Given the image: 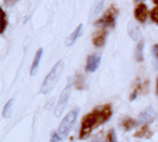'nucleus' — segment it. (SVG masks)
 Masks as SVG:
<instances>
[{
    "instance_id": "nucleus-1",
    "label": "nucleus",
    "mask_w": 158,
    "mask_h": 142,
    "mask_svg": "<svg viewBox=\"0 0 158 142\" xmlns=\"http://www.w3.org/2000/svg\"><path fill=\"white\" fill-rule=\"evenodd\" d=\"M112 116V109L110 104L103 105L102 107L95 109L91 113L85 115L81 120V127L80 131V138L83 139L87 136L95 128L102 125Z\"/></svg>"
},
{
    "instance_id": "nucleus-2",
    "label": "nucleus",
    "mask_w": 158,
    "mask_h": 142,
    "mask_svg": "<svg viewBox=\"0 0 158 142\" xmlns=\"http://www.w3.org/2000/svg\"><path fill=\"white\" fill-rule=\"evenodd\" d=\"M64 67V61H59L54 65V67L51 69L48 75L46 77L44 82H43L42 88H41L42 94L46 95L52 91V89L55 87V85L57 84V82H58V81L63 73Z\"/></svg>"
},
{
    "instance_id": "nucleus-3",
    "label": "nucleus",
    "mask_w": 158,
    "mask_h": 142,
    "mask_svg": "<svg viewBox=\"0 0 158 142\" xmlns=\"http://www.w3.org/2000/svg\"><path fill=\"white\" fill-rule=\"evenodd\" d=\"M78 114H79V109H74L71 112H69L67 115L65 116V118L63 119L60 127H59V131L58 133L60 134L61 136H66L68 135V133L70 132L71 128L74 125L77 118H78Z\"/></svg>"
},
{
    "instance_id": "nucleus-4",
    "label": "nucleus",
    "mask_w": 158,
    "mask_h": 142,
    "mask_svg": "<svg viewBox=\"0 0 158 142\" xmlns=\"http://www.w3.org/2000/svg\"><path fill=\"white\" fill-rule=\"evenodd\" d=\"M71 91H72V84L68 83L65 86V88L63 90V92L61 93V96L59 98V102L57 103V106H56V109L54 112V115L56 118L61 117L62 114L64 113V111L67 105L68 99L71 96Z\"/></svg>"
},
{
    "instance_id": "nucleus-5",
    "label": "nucleus",
    "mask_w": 158,
    "mask_h": 142,
    "mask_svg": "<svg viewBox=\"0 0 158 142\" xmlns=\"http://www.w3.org/2000/svg\"><path fill=\"white\" fill-rule=\"evenodd\" d=\"M117 15H118V10L114 8V5H112L104 13V15L96 22V25L102 26L103 27H114V25H116Z\"/></svg>"
},
{
    "instance_id": "nucleus-6",
    "label": "nucleus",
    "mask_w": 158,
    "mask_h": 142,
    "mask_svg": "<svg viewBox=\"0 0 158 142\" xmlns=\"http://www.w3.org/2000/svg\"><path fill=\"white\" fill-rule=\"evenodd\" d=\"M100 60H102V57L98 53L89 55L87 58V64H86L85 66L86 71H88V72H95L99 66Z\"/></svg>"
},
{
    "instance_id": "nucleus-7",
    "label": "nucleus",
    "mask_w": 158,
    "mask_h": 142,
    "mask_svg": "<svg viewBox=\"0 0 158 142\" xmlns=\"http://www.w3.org/2000/svg\"><path fill=\"white\" fill-rule=\"evenodd\" d=\"M135 16L140 22L144 23L148 17V8L144 3H139L135 10Z\"/></svg>"
},
{
    "instance_id": "nucleus-8",
    "label": "nucleus",
    "mask_w": 158,
    "mask_h": 142,
    "mask_svg": "<svg viewBox=\"0 0 158 142\" xmlns=\"http://www.w3.org/2000/svg\"><path fill=\"white\" fill-rule=\"evenodd\" d=\"M106 36H107V31L105 30V28H102V30L98 31L97 32L94 33L93 38H92L93 45L96 46L97 48L102 47L104 45V43H105Z\"/></svg>"
},
{
    "instance_id": "nucleus-9",
    "label": "nucleus",
    "mask_w": 158,
    "mask_h": 142,
    "mask_svg": "<svg viewBox=\"0 0 158 142\" xmlns=\"http://www.w3.org/2000/svg\"><path fill=\"white\" fill-rule=\"evenodd\" d=\"M127 31L128 34L130 36L134 41H138L141 37V32H140V28L139 27L134 23V22H130L128 24L127 27Z\"/></svg>"
},
{
    "instance_id": "nucleus-10",
    "label": "nucleus",
    "mask_w": 158,
    "mask_h": 142,
    "mask_svg": "<svg viewBox=\"0 0 158 142\" xmlns=\"http://www.w3.org/2000/svg\"><path fill=\"white\" fill-rule=\"evenodd\" d=\"M156 117V113L155 111L152 108V107H149L147 108L145 111H143L141 114H140V117H139V119L141 122H144V123H150V122H152L154 120Z\"/></svg>"
},
{
    "instance_id": "nucleus-11",
    "label": "nucleus",
    "mask_w": 158,
    "mask_h": 142,
    "mask_svg": "<svg viewBox=\"0 0 158 142\" xmlns=\"http://www.w3.org/2000/svg\"><path fill=\"white\" fill-rule=\"evenodd\" d=\"M81 28H82V25L81 24L80 26L77 27L76 30L67 37V39L65 40V46H66V47H71V46H72V45L74 44V43L76 42L77 38H78L79 35L81 34Z\"/></svg>"
},
{
    "instance_id": "nucleus-12",
    "label": "nucleus",
    "mask_w": 158,
    "mask_h": 142,
    "mask_svg": "<svg viewBox=\"0 0 158 142\" xmlns=\"http://www.w3.org/2000/svg\"><path fill=\"white\" fill-rule=\"evenodd\" d=\"M42 55H43V48H39L38 51L36 52V55L34 57V60H33V63H32V65H31V76L35 75L36 72H37V69L39 67V65H40Z\"/></svg>"
},
{
    "instance_id": "nucleus-13",
    "label": "nucleus",
    "mask_w": 158,
    "mask_h": 142,
    "mask_svg": "<svg viewBox=\"0 0 158 142\" xmlns=\"http://www.w3.org/2000/svg\"><path fill=\"white\" fill-rule=\"evenodd\" d=\"M104 1H105V0H96V2H95L94 6L92 8V10H91V17L97 16L98 14L102 11Z\"/></svg>"
},
{
    "instance_id": "nucleus-14",
    "label": "nucleus",
    "mask_w": 158,
    "mask_h": 142,
    "mask_svg": "<svg viewBox=\"0 0 158 142\" xmlns=\"http://www.w3.org/2000/svg\"><path fill=\"white\" fill-rule=\"evenodd\" d=\"M143 50H144V42L141 41L137 45L135 51V57L136 62H142L143 61Z\"/></svg>"
},
{
    "instance_id": "nucleus-15",
    "label": "nucleus",
    "mask_w": 158,
    "mask_h": 142,
    "mask_svg": "<svg viewBox=\"0 0 158 142\" xmlns=\"http://www.w3.org/2000/svg\"><path fill=\"white\" fill-rule=\"evenodd\" d=\"M136 125V122L135 120H134L133 119L131 118H126L125 119H123L122 121V126L123 128L125 129V131H130L131 129H133V128Z\"/></svg>"
},
{
    "instance_id": "nucleus-16",
    "label": "nucleus",
    "mask_w": 158,
    "mask_h": 142,
    "mask_svg": "<svg viewBox=\"0 0 158 142\" xmlns=\"http://www.w3.org/2000/svg\"><path fill=\"white\" fill-rule=\"evenodd\" d=\"M12 104H13V99H10V101L6 103L4 110H3V117L5 119H9L10 114H11V108H12Z\"/></svg>"
},
{
    "instance_id": "nucleus-17",
    "label": "nucleus",
    "mask_w": 158,
    "mask_h": 142,
    "mask_svg": "<svg viewBox=\"0 0 158 142\" xmlns=\"http://www.w3.org/2000/svg\"><path fill=\"white\" fill-rule=\"evenodd\" d=\"M148 133H149V127H148V125L147 124H145V125H143L142 126V128L139 130V131H137L136 133H135V136H136V137H143V136H146V137H151L150 136H148Z\"/></svg>"
},
{
    "instance_id": "nucleus-18",
    "label": "nucleus",
    "mask_w": 158,
    "mask_h": 142,
    "mask_svg": "<svg viewBox=\"0 0 158 142\" xmlns=\"http://www.w3.org/2000/svg\"><path fill=\"white\" fill-rule=\"evenodd\" d=\"M0 12H1V27H0V32L4 33V31H6V27H7V17H6V13L5 11L1 9L0 10Z\"/></svg>"
},
{
    "instance_id": "nucleus-19",
    "label": "nucleus",
    "mask_w": 158,
    "mask_h": 142,
    "mask_svg": "<svg viewBox=\"0 0 158 142\" xmlns=\"http://www.w3.org/2000/svg\"><path fill=\"white\" fill-rule=\"evenodd\" d=\"M150 16L152 18V20L153 22H155L156 24H158V6L153 8L151 12H150Z\"/></svg>"
},
{
    "instance_id": "nucleus-20",
    "label": "nucleus",
    "mask_w": 158,
    "mask_h": 142,
    "mask_svg": "<svg viewBox=\"0 0 158 142\" xmlns=\"http://www.w3.org/2000/svg\"><path fill=\"white\" fill-rule=\"evenodd\" d=\"M107 138H108V141H116V134H114V130H110L108 136H107Z\"/></svg>"
},
{
    "instance_id": "nucleus-21",
    "label": "nucleus",
    "mask_w": 158,
    "mask_h": 142,
    "mask_svg": "<svg viewBox=\"0 0 158 142\" xmlns=\"http://www.w3.org/2000/svg\"><path fill=\"white\" fill-rule=\"evenodd\" d=\"M61 140V137H60V134L58 133H54L53 136H52V138H51V141H60Z\"/></svg>"
},
{
    "instance_id": "nucleus-22",
    "label": "nucleus",
    "mask_w": 158,
    "mask_h": 142,
    "mask_svg": "<svg viewBox=\"0 0 158 142\" xmlns=\"http://www.w3.org/2000/svg\"><path fill=\"white\" fill-rule=\"evenodd\" d=\"M16 1H17V0H5V3H6V5H8V6H11V5H13L14 3H16Z\"/></svg>"
},
{
    "instance_id": "nucleus-23",
    "label": "nucleus",
    "mask_w": 158,
    "mask_h": 142,
    "mask_svg": "<svg viewBox=\"0 0 158 142\" xmlns=\"http://www.w3.org/2000/svg\"><path fill=\"white\" fill-rule=\"evenodd\" d=\"M153 52H154V55L158 58V45H155L153 47Z\"/></svg>"
},
{
    "instance_id": "nucleus-24",
    "label": "nucleus",
    "mask_w": 158,
    "mask_h": 142,
    "mask_svg": "<svg viewBox=\"0 0 158 142\" xmlns=\"http://www.w3.org/2000/svg\"><path fill=\"white\" fill-rule=\"evenodd\" d=\"M152 1H153L155 4H157V5H158V0H152Z\"/></svg>"
},
{
    "instance_id": "nucleus-25",
    "label": "nucleus",
    "mask_w": 158,
    "mask_h": 142,
    "mask_svg": "<svg viewBox=\"0 0 158 142\" xmlns=\"http://www.w3.org/2000/svg\"><path fill=\"white\" fill-rule=\"evenodd\" d=\"M142 1H144V0H135V2H142Z\"/></svg>"
},
{
    "instance_id": "nucleus-26",
    "label": "nucleus",
    "mask_w": 158,
    "mask_h": 142,
    "mask_svg": "<svg viewBox=\"0 0 158 142\" xmlns=\"http://www.w3.org/2000/svg\"><path fill=\"white\" fill-rule=\"evenodd\" d=\"M157 94H158V80H157Z\"/></svg>"
}]
</instances>
